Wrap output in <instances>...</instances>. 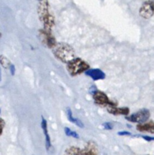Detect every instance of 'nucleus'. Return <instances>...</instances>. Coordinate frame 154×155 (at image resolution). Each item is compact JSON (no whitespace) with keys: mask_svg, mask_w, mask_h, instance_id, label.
Here are the masks:
<instances>
[{"mask_svg":"<svg viewBox=\"0 0 154 155\" xmlns=\"http://www.w3.org/2000/svg\"><path fill=\"white\" fill-rule=\"evenodd\" d=\"M42 36V39L45 42V45L49 48H53L55 46L56 42L54 38L51 35L50 32L46 31V30H42L41 31Z\"/></svg>","mask_w":154,"mask_h":155,"instance_id":"nucleus-7","label":"nucleus"},{"mask_svg":"<svg viewBox=\"0 0 154 155\" xmlns=\"http://www.w3.org/2000/svg\"><path fill=\"white\" fill-rule=\"evenodd\" d=\"M140 15L143 18H151L153 15L154 13V8L152 6V2H146L143 4L141 8H140Z\"/></svg>","mask_w":154,"mask_h":155,"instance_id":"nucleus-4","label":"nucleus"},{"mask_svg":"<svg viewBox=\"0 0 154 155\" xmlns=\"http://www.w3.org/2000/svg\"><path fill=\"white\" fill-rule=\"evenodd\" d=\"M10 72H11V75L12 76H14V73H15V68H14V66L13 64H11V66H10Z\"/></svg>","mask_w":154,"mask_h":155,"instance_id":"nucleus-19","label":"nucleus"},{"mask_svg":"<svg viewBox=\"0 0 154 155\" xmlns=\"http://www.w3.org/2000/svg\"><path fill=\"white\" fill-rule=\"evenodd\" d=\"M66 115H67L68 119H69V120L70 121V122L75 124V125L78 126V127H80V128H83V127H84V125H83V124L81 122V121L77 119V118L73 117L70 108L67 107V108H66Z\"/></svg>","mask_w":154,"mask_h":155,"instance_id":"nucleus-11","label":"nucleus"},{"mask_svg":"<svg viewBox=\"0 0 154 155\" xmlns=\"http://www.w3.org/2000/svg\"><path fill=\"white\" fill-rule=\"evenodd\" d=\"M118 135H119V136H131V134L127 131H122L118 133Z\"/></svg>","mask_w":154,"mask_h":155,"instance_id":"nucleus-17","label":"nucleus"},{"mask_svg":"<svg viewBox=\"0 0 154 155\" xmlns=\"http://www.w3.org/2000/svg\"><path fill=\"white\" fill-rule=\"evenodd\" d=\"M85 74L94 80H103V79L105 78V74L100 69L87 70Z\"/></svg>","mask_w":154,"mask_h":155,"instance_id":"nucleus-6","label":"nucleus"},{"mask_svg":"<svg viewBox=\"0 0 154 155\" xmlns=\"http://www.w3.org/2000/svg\"><path fill=\"white\" fill-rule=\"evenodd\" d=\"M1 64H2V66L5 68H10L11 66V63L8 61V59L6 58L5 57H3L2 55L1 56Z\"/></svg>","mask_w":154,"mask_h":155,"instance_id":"nucleus-15","label":"nucleus"},{"mask_svg":"<svg viewBox=\"0 0 154 155\" xmlns=\"http://www.w3.org/2000/svg\"><path fill=\"white\" fill-rule=\"evenodd\" d=\"M66 154H82V151L78 148H70L66 150Z\"/></svg>","mask_w":154,"mask_h":155,"instance_id":"nucleus-14","label":"nucleus"},{"mask_svg":"<svg viewBox=\"0 0 154 155\" xmlns=\"http://www.w3.org/2000/svg\"><path fill=\"white\" fill-rule=\"evenodd\" d=\"M143 139H144L145 140L147 141V142H150V141H153L154 140V138L152 137H149V136H141Z\"/></svg>","mask_w":154,"mask_h":155,"instance_id":"nucleus-18","label":"nucleus"},{"mask_svg":"<svg viewBox=\"0 0 154 155\" xmlns=\"http://www.w3.org/2000/svg\"><path fill=\"white\" fill-rule=\"evenodd\" d=\"M3 127H5V122L4 120H3V119H2L1 118V135L3 131Z\"/></svg>","mask_w":154,"mask_h":155,"instance_id":"nucleus-20","label":"nucleus"},{"mask_svg":"<svg viewBox=\"0 0 154 155\" xmlns=\"http://www.w3.org/2000/svg\"><path fill=\"white\" fill-rule=\"evenodd\" d=\"M64 131L67 136H71V137L75 138V139H79V136L75 132L72 131V130H71L70 129L67 128V127H66V128L64 129Z\"/></svg>","mask_w":154,"mask_h":155,"instance_id":"nucleus-13","label":"nucleus"},{"mask_svg":"<svg viewBox=\"0 0 154 155\" xmlns=\"http://www.w3.org/2000/svg\"><path fill=\"white\" fill-rule=\"evenodd\" d=\"M54 54L56 58L65 63H69L74 59V51L69 45L65 43H59L55 45L54 48Z\"/></svg>","mask_w":154,"mask_h":155,"instance_id":"nucleus-1","label":"nucleus"},{"mask_svg":"<svg viewBox=\"0 0 154 155\" xmlns=\"http://www.w3.org/2000/svg\"><path fill=\"white\" fill-rule=\"evenodd\" d=\"M67 70L69 74L75 76L88 70L89 66L85 61L80 58H74L67 63Z\"/></svg>","mask_w":154,"mask_h":155,"instance_id":"nucleus-2","label":"nucleus"},{"mask_svg":"<svg viewBox=\"0 0 154 155\" xmlns=\"http://www.w3.org/2000/svg\"><path fill=\"white\" fill-rule=\"evenodd\" d=\"M103 127H104V129L108 130H110L113 129V125L110 123H105V124H103Z\"/></svg>","mask_w":154,"mask_h":155,"instance_id":"nucleus-16","label":"nucleus"},{"mask_svg":"<svg viewBox=\"0 0 154 155\" xmlns=\"http://www.w3.org/2000/svg\"><path fill=\"white\" fill-rule=\"evenodd\" d=\"M94 100L95 102L98 104H101V105H114L113 103L110 101L108 98V97L102 92L100 91H96L94 93L93 95Z\"/></svg>","mask_w":154,"mask_h":155,"instance_id":"nucleus-5","label":"nucleus"},{"mask_svg":"<svg viewBox=\"0 0 154 155\" xmlns=\"http://www.w3.org/2000/svg\"><path fill=\"white\" fill-rule=\"evenodd\" d=\"M107 110L109 113L113 114H128L129 113V110L127 107H122V108H119L116 107L115 105H108L107 106Z\"/></svg>","mask_w":154,"mask_h":155,"instance_id":"nucleus-8","label":"nucleus"},{"mask_svg":"<svg viewBox=\"0 0 154 155\" xmlns=\"http://www.w3.org/2000/svg\"><path fill=\"white\" fill-rule=\"evenodd\" d=\"M137 129L139 131L141 132H149L154 133V123L149 122V124H140L137 127Z\"/></svg>","mask_w":154,"mask_h":155,"instance_id":"nucleus-10","label":"nucleus"},{"mask_svg":"<svg viewBox=\"0 0 154 155\" xmlns=\"http://www.w3.org/2000/svg\"><path fill=\"white\" fill-rule=\"evenodd\" d=\"M149 111L147 109H142L136 113L133 114L131 116L128 117L126 118L128 121H131L132 123H138L142 124L144 123L149 119Z\"/></svg>","mask_w":154,"mask_h":155,"instance_id":"nucleus-3","label":"nucleus"},{"mask_svg":"<svg viewBox=\"0 0 154 155\" xmlns=\"http://www.w3.org/2000/svg\"><path fill=\"white\" fill-rule=\"evenodd\" d=\"M97 149L95 144L89 143L88 144L87 147L84 150H82V154H97Z\"/></svg>","mask_w":154,"mask_h":155,"instance_id":"nucleus-12","label":"nucleus"},{"mask_svg":"<svg viewBox=\"0 0 154 155\" xmlns=\"http://www.w3.org/2000/svg\"><path fill=\"white\" fill-rule=\"evenodd\" d=\"M152 2V6H153V8H154V1Z\"/></svg>","mask_w":154,"mask_h":155,"instance_id":"nucleus-21","label":"nucleus"},{"mask_svg":"<svg viewBox=\"0 0 154 155\" xmlns=\"http://www.w3.org/2000/svg\"><path fill=\"white\" fill-rule=\"evenodd\" d=\"M42 128L44 131V134L45 136V147L47 150H49L51 148V141H50L49 135L48 133V128H47V122L44 117H42Z\"/></svg>","mask_w":154,"mask_h":155,"instance_id":"nucleus-9","label":"nucleus"}]
</instances>
